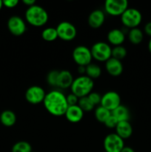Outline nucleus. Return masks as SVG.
Listing matches in <instances>:
<instances>
[{
	"label": "nucleus",
	"mask_w": 151,
	"mask_h": 152,
	"mask_svg": "<svg viewBox=\"0 0 151 152\" xmlns=\"http://www.w3.org/2000/svg\"><path fill=\"white\" fill-rule=\"evenodd\" d=\"M43 103L46 110L50 114L56 117L65 115L68 107L66 96L57 90L51 91L46 94Z\"/></svg>",
	"instance_id": "obj_1"
},
{
	"label": "nucleus",
	"mask_w": 151,
	"mask_h": 152,
	"mask_svg": "<svg viewBox=\"0 0 151 152\" xmlns=\"http://www.w3.org/2000/svg\"><path fill=\"white\" fill-rule=\"evenodd\" d=\"M48 13L41 6L33 4L30 6L25 11V19L30 25L35 27H41L48 21Z\"/></svg>",
	"instance_id": "obj_2"
},
{
	"label": "nucleus",
	"mask_w": 151,
	"mask_h": 152,
	"mask_svg": "<svg viewBox=\"0 0 151 152\" xmlns=\"http://www.w3.org/2000/svg\"><path fill=\"white\" fill-rule=\"evenodd\" d=\"M94 86L93 80L87 76H80L76 78L71 86V91L78 98L84 97L91 93Z\"/></svg>",
	"instance_id": "obj_3"
},
{
	"label": "nucleus",
	"mask_w": 151,
	"mask_h": 152,
	"mask_svg": "<svg viewBox=\"0 0 151 152\" xmlns=\"http://www.w3.org/2000/svg\"><path fill=\"white\" fill-rule=\"evenodd\" d=\"M121 20L123 25L127 28H137L142 22V15L139 10L133 7H127L121 15Z\"/></svg>",
	"instance_id": "obj_4"
},
{
	"label": "nucleus",
	"mask_w": 151,
	"mask_h": 152,
	"mask_svg": "<svg viewBox=\"0 0 151 152\" xmlns=\"http://www.w3.org/2000/svg\"><path fill=\"white\" fill-rule=\"evenodd\" d=\"M92 56L99 62H106L111 57L112 48L105 42H97L90 48Z\"/></svg>",
	"instance_id": "obj_5"
},
{
	"label": "nucleus",
	"mask_w": 151,
	"mask_h": 152,
	"mask_svg": "<svg viewBox=\"0 0 151 152\" xmlns=\"http://www.w3.org/2000/svg\"><path fill=\"white\" fill-rule=\"evenodd\" d=\"M73 59L74 62L78 65L87 66L91 63L93 59L90 49L84 45L76 46L73 50Z\"/></svg>",
	"instance_id": "obj_6"
},
{
	"label": "nucleus",
	"mask_w": 151,
	"mask_h": 152,
	"mask_svg": "<svg viewBox=\"0 0 151 152\" xmlns=\"http://www.w3.org/2000/svg\"><path fill=\"white\" fill-rule=\"evenodd\" d=\"M124 147V140L115 133L109 134L104 140V148L106 152H121Z\"/></svg>",
	"instance_id": "obj_7"
},
{
	"label": "nucleus",
	"mask_w": 151,
	"mask_h": 152,
	"mask_svg": "<svg viewBox=\"0 0 151 152\" xmlns=\"http://www.w3.org/2000/svg\"><path fill=\"white\" fill-rule=\"evenodd\" d=\"M56 28L57 31L58 37L62 39V40L70 41L76 37V28L71 22L64 21L60 22Z\"/></svg>",
	"instance_id": "obj_8"
},
{
	"label": "nucleus",
	"mask_w": 151,
	"mask_h": 152,
	"mask_svg": "<svg viewBox=\"0 0 151 152\" xmlns=\"http://www.w3.org/2000/svg\"><path fill=\"white\" fill-rule=\"evenodd\" d=\"M128 7L127 0H106L105 8L111 16H121Z\"/></svg>",
	"instance_id": "obj_9"
},
{
	"label": "nucleus",
	"mask_w": 151,
	"mask_h": 152,
	"mask_svg": "<svg viewBox=\"0 0 151 152\" xmlns=\"http://www.w3.org/2000/svg\"><path fill=\"white\" fill-rule=\"evenodd\" d=\"M120 105H121V97L119 94L114 91L106 92L102 96L100 105L107 108L110 111H113Z\"/></svg>",
	"instance_id": "obj_10"
},
{
	"label": "nucleus",
	"mask_w": 151,
	"mask_h": 152,
	"mask_svg": "<svg viewBox=\"0 0 151 152\" xmlns=\"http://www.w3.org/2000/svg\"><path fill=\"white\" fill-rule=\"evenodd\" d=\"M46 93L44 89L38 86H33L28 88L25 92V99L31 104L43 102Z\"/></svg>",
	"instance_id": "obj_11"
},
{
	"label": "nucleus",
	"mask_w": 151,
	"mask_h": 152,
	"mask_svg": "<svg viewBox=\"0 0 151 152\" xmlns=\"http://www.w3.org/2000/svg\"><path fill=\"white\" fill-rule=\"evenodd\" d=\"M7 28L13 35L19 37L25 34L27 27L25 21L19 16H12L7 21Z\"/></svg>",
	"instance_id": "obj_12"
},
{
	"label": "nucleus",
	"mask_w": 151,
	"mask_h": 152,
	"mask_svg": "<svg viewBox=\"0 0 151 152\" xmlns=\"http://www.w3.org/2000/svg\"><path fill=\"white\" fill-rule=\"evenodd\" d=\"M105 68L109 74L113 77H117L123 72V64L121 60L110 57L105 62Z\"/></svg>",
	"instance_id": "obj_13"
},
{
	"label": "nucleus",
	"mask_w": 151,
	"mask_h": 152,
	"mask_svg": "<svg viewBox=\"0 0 151 152\" xmlns=\"http://www.w3.org/2000/svg\"><path fill=\"white\" fill-rule=\"evenodd\" d=\"M65 116L68 121L76 123L82 120L84 117V111L78 105H70L68 107Z\"/></svg>",
	"instance_id": "obj_14"
},
{
	"label": "nucleus",
	"mask_w": 151,
	"mask_h": 152,
	"mask_svg": "<svg viewBox=\"0 0 151 152\" xmlns=\"http://www.w3.org/2000/svg\"><path fill=\"white\" fill-rule=\"evenodd\" d=\"M73 80L74 79L70 71L68 70L59 71L57 82H56V86L60 88H68L71 87Z\"/></svg>",
	"instance_id": "obj_15"
},
{
	"label": "nucleus",
	"mask_w": 151,
	"mask_h": 152,
	"mask_svg": "<svg viewBox=\"0 0 151 152\" xmlns=\"http://www.w3.org/2000/svg\"><path fill=\"white\" fill-rule=\"evenodd\" d=\"M105 20V13L102 10L96 9L93 10L88 16V24L91 28H98L102 26Z\"/></svg>",
	"instance_id": "obj_16"
},
{
	"label": "nucleus",
	"mask_w": 151,
	"mask_h": 152,
	"mask_svg": "<svg viewBox=\"0 0 151 152\" xmlns=\"http://www.w3.org/2000/svg\"><path fill=\"white\" fill-rule=\"evenodd\" d=\"M115 134H117L123 140L130 137L133 134V127L130 122H118L115 127Z\"/></svg>",
	"instance_id": "obj_17"
},
{
	"label": "nucleus",
	"mask_w": 151,
	"mask_h": 152,
	"mask_svg": "<svg viewBox=\"0 0 151 152\" xmlns=\"http://www.w3.org/2000/svg\"><path fill=\"white\" fill-rule=\"evenodd\" d=\"M125 39V34L121 30L114 28L108 32L107 40L110 44L115 46L121 45Z\"/></svg>",
	"instance_id": "obj_18"
},
{
	"label": "nucleus",
	"mask_w": 151,
	"mask_h": 152,
	"mask_svg": "<svg viewBox=\"0 0 151 152\" xmlns=\"http://www.w3.org/2000/svg\"><path fill=\"white\" fill-rule=\"evenodd\" d=\"M111 114L115 117L118 122L129 121V120H130V111L127 108V107H126L125 105H121V104L119 106L117 107L115 109L111 111Z\"/></svg>",
	"instance_id": "obj_19"
},
{
	"label": "nucleus",
	"mask_w": 151,
	"mask_h": 152,
	"mask_svg": "<svg viewBox=\"0 0 151 152\" xmlns=\"http://www.w3.org/2000/svg\"><path fill=\"white\" fill-rule=\"evenodd\" d=\"M0 121L3 126L6 127H11L16 123V116L13 111L10 110H5L2 111L0 115Z\"/></svg>",
	"instance_id": "obj_20"
},
{
	"label": "nucleus",
	"mask_w": 151,
	"mask_h": 152,
	"mask_svg": "<svg viewBox=\"0 0 151 152\" xmlns=\"http://www.w3.org/2000/svg\"><path fill=\"white\" fill-rule=\"evenodd\" d=\"M144 38L143 32L139 28H134L130 30L128 32V39L132 44H140Z\"/></svg>",
	"instance_id": "obj_21"
},
{
	"label": "nucleus",
	"mask_w": 151,
	"mask_h": 152,
	"mask_svg": "<svg viewBox=\"0 0 151 152\" xmlns=\"http://www.w3.org/2000/svg\"><path fill=\"white\" fill-rule=\"evenodd\" d=\"M87 76L90 79H97L102 74V69L100 67L96 64L90 63L86 66V71Z\"/></svg>",
	"instance_id": "obj_22"
},
{
	"label": "nucleus",
	"mask_w": 151,
	"mask_h": 152,
	"mask_svg": "<svg viewBox=\"0 0 151 152\" xmlns=\"http://www.w3.org/2000/svg\"><path fill=\"white\" fill-rule=\"evenodd\" d=\"M111 115V111L104 108L102 105H99L95 110V117L100 123H105L107 119Z\"/></svg>",
	"instance_id": "obj_23"
},
{
	"label": "nucleus",
	"mask_w": 151,
	"mask_h": 152,
	"mask_svg": "<svg viewBox=\"0 0 151 152\" xmlns=\"http://www.w3.org/2000/svg\"><path fill=\"white\" fill-rule=\"evenodd\" d=\"M41 37L45 41H54V40H56L58 38V34L57 31H56V28H52V27L46 28L41 32Z\"/></svg>",
	"instance_id": "obj_24"
},
{
	"label": "nucleus",
	"mask_w": 151,
	"mask_h": 152,
	"mask_svg": "<svg viewBox=\"0 0 151 152\" xmlns=\"http://www.w3.org/2000/svg\"><path fill=\"white\" fill-rule=\"evenodd\" d=\"M12 152H32V147L28 142L19 141L12 147Z\"/></svg>",
	"instance_id": "obj_25"
},
{
	"label": "nucleus",
	"mask_w": 151,
	"mask_h": 152,
	"mask_svg": "<svg viewBox=\"0 0 151 152\" xmlns=\"http://www.w3.org/2000/svg\"><path fill=\"white\" fill-rule=\"evenodd\" d=\"M127 51L125 48L122 45L115 46L113 48H112L111 52V57L115 58V59L121 60L127 56Z\"/></svg>",
	"instance_id": "obj_26"
},
{
	"label": "nucleus",
	"mask_w": 151,
	"mask_h": 152,
	"mask_svg": "<svg viewBox=\"0 0 151 152\" xmlns=\"http://www.w3.org/2000/svg\"><path fill=\"white\" fill-rule=\"evenodd\" d=\"M78 105L82 109L83 111H90L93 109L95 105L92 103L91 101L86 96L84 97H81L78 99Z\"/></svg>",
	"instance_id": "obj_27"
},
{
	"label": "nucleus",
	"mask_w": 151,
	"mask_h": 152,
	"mask_svg": "<svg viewBox=\"0 0 151 152\" xmlns=\"http://www.w3.org/2000/svg\"><path fill=\"white\" fill-rule=\"evenodd\" d=\"M59 71L57 70H53L50 71L47 75V82L50 86H56V82H57L58 76H59Z\"/></svg>",
	"instance_id": "obj_28"
},
{
	"label": "nucleus",
	"mask_w": 151,
	"mask_h": 152,
	"mask_svg": "<svg viewBox=\"0 0 151 152\" xmlns=\"http://www.w3.org/2000/svg\"><path fill=\"white\" fill-rule=\"evenodd\" d=\"M90 100L91 101L92 103L94 105H99L101 103V99H102V96H100L99 93L97 92H91L87 95Z\"/></svg>",
	"instance_id": "obj_29"
},
{
	"label": "nucleus",
	"mask_w": 151,
	"mask_h": 152,
	"mask_svg": "<svg viewBox=\"0 0 151 152\" xmlns=\"http://www.w3.org/2000/svg\"><path fill=\"white\" fill-rule=\"evenodd\" d=\"M118 123V120H117L116 119H115V117H114V116H113L112 114H111V115L107 119V120L104 123V124L105 125L106 127L110 128V129H113V128L115 129Z\"/></svg>",
	"instance_id": "obj_30"
},
{
	"label": "nucleus",
	"mask_w": 151,
	"mask_h": 152,
	"mask_svg": "<svg viewBox=\"0 0 151 152\" xmlns=\"http://www.w3.org/2000/svg\"><path fill=\"white\" fill-rule=\"evenodd\" d=\"M66 99L67 102H68V106H70V105H78V99H79V98H78V96H76L74 94L71 93L66 96Z\"/></svg>",
	"instance_id": "obj_31"
},
{
	"label": "nucleus",
	"mask_w": 151,
	"mask_h": 152,
	"mask_svg": "<svg viewBox=\"0 0 151 152\" xmlns=\"http://www.w3.org/2000/svg\"><path fill=\"white\" fill-rule=\"evenodd\" d=\"M2 2L3 6H5L8 8H13L19 4V0H4L2 1Z\"/></svg>",
	"instance_id": "obj_32"
},
{
	"label": "nucleus",
	"mask_w": 151,
	"mask_h": 152,
	"mask_svg": "<svg viewBox=\"0 0 151 152\" xmlns=\"http://www.w3.org/2000/svg\"><path fill=\"white\" fill-rule=\"evenodd\" d=\"M144 32L151 38V22H147L144 26Z\"/></svg>",
	"instance_id": "obj_33"
},
{
	"label": "nucleus",
	"mask_w": 151,
	"mask_h": 152,
	"mask_svg": "<svg viewBox=\"0 0 151 152\" xmlns=\"http://www.w3.org/2000/svg\"><path fill=\"white\" fill-rule=\"evenodd\" d=\"M23 3L26 4V5H28V7H30V6L35 4L36 1L35 0H23Z\"/></svg>",
	"instance_id": "obj_34"
},
{
	"label": "nucleus",
	"mask_w": 151,
	"mask_h": 152,
	"mask_svg": "<svg viewBox=\"0 0 151 152\" xmlns=\"http://www.w3.org/2000/svg\"><path fill=\"white\" fill-rule=\"evenodd\" d=\"M121 152H135V151L131 148V147L124 146V148H123V149L121 151Z\"/></svg>",
	"instance_id": "obj_35"
},
{
	"label": "nucleus",
	"mask_w": 151,
	"mask_h": 152,
	"mask_svg": "<svg viewBox=\"0 0 151 152\" xmlns=\"http://www.w3.org/2000/svg\"><path fill=\"white\" fill-rule=\"evenodd\" d=\"M78 71L80 74H83L86 71V66H82V65H78Z\"/></svg>",
	"instance_id": "obj_36"
},
{
	"label": "nucleus",
	"mask_w": 151,
	"mask_h": 152,
	"mask_svg": "<svg viewBox=\"0 0 151 152\" xmlns=\"http://www.w3.org/2000/svg\"><path fill=\"white\" fill-rule=\"evenodd\" d=\"M148 49H149V51L151 53V38L150 39L149 42H148Z\"/></svg>",
	"instance_id": "obj_37"
},
{
	"label": "nucleus",
	"mask_w": 151,
	"mask_h": 152,
	"mask_svg": "<svg viewBox=\"0 0 151 152\" xmlns=\"http://www.w3.org/2000/svg\"><path fill=\"white\" fill-rule=\"evenodd\" d=\"M3 7V2H2V1H1V0H0V10H1V7Z\"/></svg>",
	"instance_id": "obj_38"
},
{
	"label": "nucleus",
	"mask_w": 151,
	"mask_h": 152,
	"mask_svg": "<svg viewBox=\"0 0 151 152\" xmlns=\"http://www.w3.org/2000/svg\"><path fill=\"white\" fill-rule=\"evenodd\" d=\"M104 152H106V151H104Z\"/></svg>",
	"instance_id": "obj_39"
},
{
	"label": "nucleus",
	"mask_w": 151,
	"mask_h": 152,
	"mask_svg": "<svg viewBox=\"0 0 151 152\" xmlns=\"http://www.w3.org/2000/svg\"><path fill=\"white\" fill-rule=\"evenodd\" d=\"M32 152H33V151H32Z\"/></svg>",
	"instance_id": "obj_40"
}]
</instances>
